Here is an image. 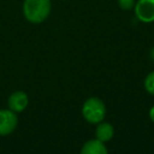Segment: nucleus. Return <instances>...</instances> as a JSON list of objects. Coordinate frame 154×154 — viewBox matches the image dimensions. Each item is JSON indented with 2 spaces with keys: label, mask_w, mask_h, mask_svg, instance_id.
<instances>
[{
  "label": "nucleus",
  "mask_w": 154,
  "mask_h": 154,
  "mask_svg": "<svg viewBox=\"0 0 154 154\" xmlns=\"http://www.w3.org/2000/svg\"><path fill=\"white\" fill-rule=\"evenodd\" d=\"M149 57H150V59L154 61V46L150 48V52H149Z\"/></svg>",
  "instance_id": "11"
},
{
  "label": "nucleus",
  "mask_w": 154,
  "mask_h": 154,
  "mask_svg": "<svg viewBox=\"0 0 154 154\" xmlns=\"http://www.w3.org/2000/svg\"><path fill=\"white\" fill-rule=\"evenodd\" d=\"M117 2H118V6H119L120 10H123V11H131L135 7L136 0H117Z\"/></svg>",
  "instance_id": "9"
},
{
  "label": "nucleus",
  "mask_w": 154,
  "mask_h": 154,
  "mask_svg": "<svg viewBox=\"0 0 154 154\" xmlns=\"http://www.w3.org/2000/svg\"><path fill=\"white\" fill-rule=\"evenodd\" d=\"M114 136V128L111 123H107V122H100L96 124V128H95V137L102 142H108L113 138Z\"/></svg>",
  "instance_id": "7"
},
{
  "label": "nucleus",
  "mask_w": 154,
  "mask_h": 154,
  "mask_svg": "<svg viewBox=\"0 0 154 154\" xmlns=\"http://www.w3.org/2000/svg\"><path fill=\"white\" fill-rule=\"evenodd\" d=\"M28 105H29V97L28 94L23 90H16L11 93L7 99V106L14 113L23 112L28 107Z\"/></svg>",
  "instance_id": "5"
},
{
  "label": "nucleus",
  "mask_w": 154,
  "mask_h": 154,
  "mask_svg": "<svg viewBox=\"0 0 154 154\" xmlns=\"http://www.w3.org/2000/svg\"><path fill=\"white\" fill-rule=\"evenodd\" d=\"M148 116H149V119H150V122L154 124V105L149 108V112H148Z\"/></svg>",
  "instance_id": "10"
},
{
  "label": "nucleus",
  "mask_w": 154,
  "mask_h": 154,
  "mask_svg": "<svg viewBox=\"0 0 154 154\" xmlns=\"http://www.w3.org/2000/svg\"><path fill=\"white\" fill-rule=\"evenodd\" d=\"M24 18L31 24L43 23L51 14V0H24L22 6Z\"/></svg>",
  "instance_id": "1"
},
{
  "label": "nucleus",
  "mask_w": 154,
  "mask_h": 154,
  "mask_svg": "<svg viewBox=\"0 0 154 154\" xmlns=\"http://www.w3.org/2000/svg\"><path fill=\"white\" fill-rule=\"evenodd\" d=\"M82 117L91 125H96L106 117L105 102L97 96H89L82 105Z\"/></svg>",
  "instance_id": "2"
},
{
  "label": "nucleus",
  "mask_w": 154,
  "mask_h": 154,
  "mask_svg": "<svg viewBox=\"0 0 154 154\" xmlns=\"http://www.w3.org/2000/svg\"><path fill=\"white\" fill-rule=\"evenodd\" d=\"M135 17L144 24L154 23V0H137L134 7Z\"/></svg>",
  "instance_id": "3"
},
{
  "label": "nucleus",
  "mask_w": 154,
  "mask_h": 154,
  "mask_svg": "<svg viewBox=\"0 0 154 154\" xmlns=\"http://www.w3.org/2000/svg\"><path fill=\"white\" fill-rule=\"evenodd\" d=\"M82 154H107L108 149L105 144V142L95 138L88 140L81 148Z\"/></svg>",
  "instance_id": "6"
},
{
  "label": "nucleus",
  "mask_w": 154,
  "mask_h": 154,
  "mask_svg": "<svg viewBox=\"0 0 154 154\" xmlns=\"http://www.w3.org/2000/svg\"><path fill=\"white\" fill-rule=\"evenodd\" d=\"M143 87H144V90L153 95L154 96V70L150 71L146 77H144V81H143Z\"/></svg>",
  "instance_id": "8"
},
{
  "label": "nucleus",
  "mask_w": 154,
  "mask_h": 154,
  "mask_svg": "<svg viewBox=\"0 0 154 154\" xmlns=\"http://www.w3.org/2000/svg\"><path fill=\"white\" fill-rule=\"evenodd\" d=\"M18 125L17 113L11 111L10 108L0 109V137L11 135Z\"/></svg>",
  "instance_id": "4"
}]
</instances>
